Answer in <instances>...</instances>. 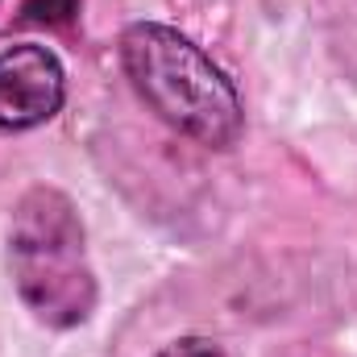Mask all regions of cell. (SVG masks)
Wrapping results in <instances>:
<instances>
[{
    "instance_id": "2",
    "label": "cell",
    "mask_w": 357,
    "mask_h": 357,
    "mask_svg": "<svg viewBox=\"0 0 357 357\" xmlns=\"http://www.w3.org/2000/svg\"><path fill=\"white\" fill-rule=\"evenodd\" d=\"M8 274L21 303L50 328H75L96 312V270L79 208L59 187H29L8 216Z\"/></svg>"
},
{
    "instance_id": "1",
    "label": "cell",
    "mask_w": 357,
    "mask_h": 357,
    "mask_svg": "<svg viewBox=\"0 0 357 357\" xmlns=\"http://www.w3.org/2000/svg\"><path fill=\"white\" fill-rule=\"evenodd\" d=\"M121 63L137 96L175 133L208 150H229L241 137L245 112H241L237 88L178 29L158 21L129 25L121 33Z\"/></svg>"
},
{
    "instance_id": "4",
    "label": "cell",
    "mask_w": 357,
    "mask_h": 357,
    "mask_svg": "<svg viewBox=\"0 0 357 357\" xmlns=\"http://www.w3.org/2000/svg\"><path fill=\"white\" fill-rule=\"evenodd\" d=\"M79 17V0H25L21 21L29 25H71Z\"/></svg>"
},
{
    "instance_id": "3",
    "label": "cell",
    "mask_w": 357,
    "mask_h": 357,
    "mask_svg": "<svg viewBox=\"0 0 357 357\" xmlns=\"http://www.w3.org/2000/svg\"><path fill=\"white\" fill-rule=\"evenodd\" d=\"M67 96V75L54 50L21 42L0 54V129L21 133L46 125Z\"/></svg>"
},
{
    "instance_id": "5",
    "label": "cell",
    "mask_w": 357,
    "mask_h": 357,
    "mask_svg": "<svg viewBox=\"0 0 357 357\" xmlns=\"http://www.w3.org/2000/svg\"><path fill=\"white\" fill-rule=\"evenodd\" d=\"M154 357H225V349L212 337H178L171 345H162Z\"/></svg>"
}]
</instances>
